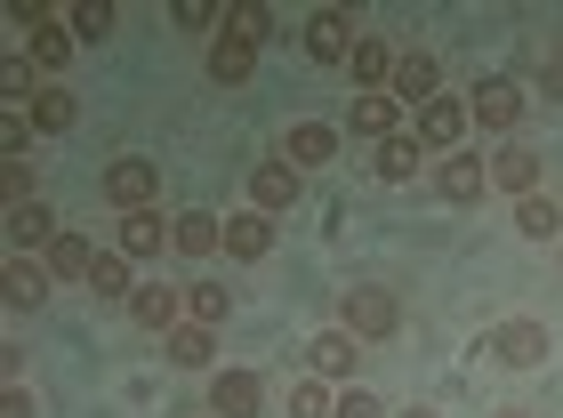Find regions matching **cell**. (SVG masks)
Here are the masks:
<instances>
[{"mask_svg": "<svg viewBox=\"0 0 563 418\" xmlns=\"http://www.w3.org/2000/svg\"><path fill=\"white\" fill-rule=\"evenodd\" d=\"M339 330H354L363 346H378V338H395L402 330V306L387 282H346L339 290Z\"/></svg>", "mask_w": 563, "mask_h": 418, "instance_id": "6da1fadb", "label": "cell"}, {"mask_svg": "<svg viewBox=\"0 0 563 418\" xmlns=\"http://www.w3.org/2000/svg\"><path fill=\"white\" fill-rule=\"evenodd\" d=\"M523 113H531V105H523V89L507 81V73H483V81L467 89V121L483 129V138H499V145L523 129Z\"/></svg>", "mask_w": 563, "mask_h": 418, "instance_id": "7a4b0ae2", "label": "cell"}, {"mask_svg": "<svg viewBox=\"0 0 563 418\" xmlns=\"http://www.w3.org/2000/svg\"><path fill=\"white\" fill-rule=\"evenodd\" d=\"M467 97H427L419 105V113H411V138L427 145V162H443V153H459V145H467Z\"/></svg>", "mask_w": 563, "mask_h": 418, "instance_id": "3957f363", "label": "cell"}, {"mask_svg": "<svg viewBox=\"0 0 563 418\" xmlns=\"http://www.w3.org/2000/svg\"><path fill=\"white\" fill-rule=\"evenodd\" d=\"M106 201H113V218H130V209H162V169H153L145 153H121V162L106 169Z\"/></svg>", "mask_w": 563, "mask_h": 418, "instance_id": "277c9868", "label": "cell"}, {"mask_svg": "<svg viewBox=\"0 0 563 418\" xmlns=\"http://www.w3.org/2000/svg\"><path fill=\"white\" fill-rule=\"evenodd\" d=\"M483 354H492L499 371H540V362H548V322L516 314V322H499L492 338H483Z\"/></svg>", "mask_w": 563, "mask_h": 418, "instance_id": "5b68a950", "label": "cell"}, {"mask_svg": "<svg viewBox=\"0 0 563 418\" xmlns=\"http://www.w3.org/2000/svg\"><path fill=\"white\" fill-rule=\"evenodd\" d=\"M483 194H492V162H483V153H443V162H434V201H451V209H475Z\"/></svg>", "mask_w": 563, "mask_h": 418, "instance_id": "8992f818", "label": "cell"}, {"mask_svg": "<svg viewBox=\"0 0 563 418\" xmlns=\"http://www.w3.org/2000/svg\"><path fill=\"white\" fill-rule=\"evenodd\" d=\"M387 97L402 105V113H419L427 97H443V65H434V48H395V81Z\"/></svg>", "mask_w": 563, "mask_h": 418, "instance_id": "52a82bcc", "label": "cell"}, {"mask_svg": "<svg viewBox=\"0 0 563 418\" xmlns=\"http://www.w3.org/2000/svg\"><path fill=\"white\" fill-rule=\"evenodd\" d=\"M306 371L330 378V386H354V371H363V338H354V330H314V338H306Z\"/></svg>", "mask_w": 563, "mask_h": 418, "instance_id": "ba28073f", "label": "cell"}, {"mask_svg": "<svg viewBox=\"0 0 563 418\" xmlns=\"http://www.w3.org/2000/svg\"><path fill=\"white\" fill-rule=\"evenodd\" d=\"M354 41H363V33H354V16L346 9H314V16H306V65H346L354 57Z\"/></svg>", "mask_w": 563, "mask_h": 418, "instance_id": "9c48e42d", "label": "cell"}, {"mask_svg": "<svg viewBox=\"0 0 563 418\" xmlns=\"http://www.w3.org/2000/svg\"><path fill=\"white\" fill-rule=\"evenodd\" d=\"M169 233H177V218H162V209H130V218H113V250L130 257V266H145V257L169 250Z\"/></svg>", "mask_w": 563, "mask_h": 418, "instance_id": "30bf717a", "label": "cell"}, {"mask_svg": "<svg viewBox=\"0 0 563 418\" xmlns=\"http://www.w3.org/2000/svg\"><path fill=\"white\" fill-rule=\"evenodd\" d=\"M306 201V169H290L274 153V162H258L250 169V209H266V218H282V209H298Z\"/></svg>", "mask_w": 563, "mask_h": 418, "instance_id": "8fae6325", "label": "cell"}, {"mask_svg": "<svg viewBox=\"0 0 563 418\" xmlns=\"http://www.w3.org/2000/svg\"><path fill=\"white\" fill-rule=\"evenodd\" d=\"M0 233H9V257H48V242H57V209L48 201H24V209H9V218H0Z\"/></svg>", "mask_w": 563, "mask_h": 418, "instance_id": "7c38bea8", "label": "cell"}, {"mask_svg": "<svg viewBox=\"0 0 563 418\" xmlns=\"http://www.w3.org/2000/svg\"><path fill=\"white\" fill-rule=\"evenodd\" d=\"M130 322L153 330V338H169L177 322H186V290H177V282H137L130 290Z\"/></svg>", "mask_w": 563, "mask_h": 418, "instance_id": "4fadbf2b", "label": "cell"}, {"mask_svg": "<svg viewBox=\"0 0 563 418\" xmlns=\"http://www.w3.org/2000/svg\"><path fill=\"white\" fill-rule=\"evenodd\" d=\"M402 121H411V113H402V105L387 97V89H371V97H354L346 105V138H363V145H378V138H402Z\"/></svg>", "mask_w": 563, "mask_h": 418, "instance_id": "5bb4252c", "label": "cell"}, {"mask_svg": "<svg viewBox=\"0 0 563 418\" xmlns=\"http://www.w3.org/2000/svg\"><path fill=\"white\" fill-rule=\"evenodd\" d=\"M266 378L258 371H210V418H258Z\"/></svg>", "mask_w": 563, "mask_h": 418, "instance_id": "9a60e30c", "label": "cell"}, {"mask_svg": "<svg viewBox=\"0 0 563 418\" xmlns=\"http://www.w3.org/2000/svg\"><path fill=\"white\" fill-rule=\"evenodd\" d=\"M48 290H57V274H48V257H9L0 266V298H9L16 314H41Z\"/></svg>", "mask_w": 563, "mask_h": 418, "instance_id": "2e32d148", "label": "cell"}, {"mask_svg": "<svg viewBox=\"0 0 563 418\" xmlns=\"http://www.w3.org/2000/svg\"><path fill=\"white\" fill-rule=\"evenodd\" d=\"M339 138H346V129H330V121H290L282 162H290V169H330V162H339Z\"/></svg>", "mask_w": 563, "mask_h": 418, "instance_id": "e0dca14e", "label": "cell"}, {"mask_svg": "<svg viewBox=\"0 0 563 418\" xmlns=\"http://www.w3.org/2000/svg\"><path fill=\"white\" fill-rule=\"evenodd\" d=\"M419 169H434V162H427V145L411 138V129H402V138H378V145H371V177H378V186H411Z\"/></svg>", "mask_w": 563, "mask_h": 418, "instance_id": "ac0fdd59", "label": "cell"}, {"mask_svg": "<svg viewBox=\"0 0 563 418\" xmlns=\"http://www.w3.org/2000/svg\"><path fill=\"white\" fill-rule=\"evenodd\" d=\"M73 48H81V33H73V16H41L33 33H24V57H33L48 81H57V73L73 65Z\"/></svg>", "mask_w": 563, "mask_h": 418, "instance_id": "d6986e66", "label": "cell"}, {"mask_svg": "<svg viewBox=\"0 0 563 418\" xmlns=\"http://www.w3.org/2000/svg\"><path fill=\"white\" fill-rule=\"evenodd\" d=\"M540 169H548V162H540V153H531L523 138H507V145L492 153V186H499L507 201H523V194H540Z\"/></svg>", "mask_w": 563, "mask_h": 418, "instance_id": "ffe728a7", "label": "cell"}, {"mask_svg": "<svg viewBox=\"0 0 563 418\" xmlns=\"http://www.w3.org/2000/svg\"><path fill=\"white\" fill-rule=\"evenodd\" d=\"M225 257H242V266L274 257V218L266 209H234V218H225Z\"/></svg>", "mask_w": 563, "mask_h": 418, "instance_id": "44dd1931", "label": "cell"}, {"mask_svg": "<svg viewBox=\"0 0 563 418\" xmlns=\"http://www.w3.org/2000/svg\"><path fill=\"white\" fill-rule=\"evenodd\" d=\"M346 81L363 89V97H371V89H387V81H395V41L363 33V41H354V57H346Z\"/></svg>", "mask_w": 563, "mask_h": 418, "instance_id": "7402d4cb", "label": "cell"}, {"mask_svg": "<svg viewBox=\"0 0 563 418\" xmlns=\"http://www.w3.org/2000/svg\"><path fill=\"white\" fill-rule=\"evenodd\" d=\"M169 250H177V257H218V250H225V218H210V209H177Z\"/></svg>", "mask_w": 563, "mask_h": 418, "instance_id": "603a6c76", "label": "cell"}, {"mask_svg": "<svg viewBox=\"0 0 563 418\" xmlns=\"http://www.w3.org/2000/svg\"><path fill=\"white\" fill-rule=\"evenodd\" d=\"M24 121H33V129H41V138H65V129H73V121H81V97H73L65 81H48V89H41L33 105H24Z\"/></svg>", "mask_w": 563, "mask_h": 418, "instance_id": "cb8c5ba5", "label": "cell"}, {"mask_svg": "<svg viewBox=\"0 0 563 418\" xmlns=\"http://www.w3.org/2000/svg\"><path fill=\"white\" fill-rule=\"evenodd\" d=\"M162 354L177 362V371H210V362H218V330H201V322H177V330L162 338Z\"/></svg>", "mask_w": 563, "mask_h": 418, "instance_id": "d4e9b609", "label": "cell"}, {"mask_svg": "<svg viewBox=\"0 0 563 418\" xmlns=\"http://www.w3.org/2000/svg\"><path fill=\"white\" fill-rule=\"evenodd\" d=\"M516 233L523 242H563V201L555 194H523L516 201Z\"/></svg>", "mask_w": 563, "mask_h": 418, "instance_id": "484cf974", "label": "cell"}, {"mask_svg": "<svg viewBox=\"0 0 563 418\" xmlns=\"http://www.w3.org/2000/svg\"><path fill=\"white\" fill-rule=\"evenodd\" d=\"M250 65H258V48H250V41H234V33L210 41V81H218V89H242Z\"/></svg>", "mask_w": 563, "mask_h": 418, "instance_id": "4316f807", "label": "cell"}, {"mask_svg": "<svg viewBox=\"0 0 563 418\" xmlns=\"http://www.w3.org/2000/svg\"><path fill=\"white\" fill-rule=\"evenodd\" d=\"M89 290L97 298H121V306H130V290H137V266H130V257H121V250H97V266H89Z\"/></svg>", "mask_w": 563, "mask_h": 418, "instance_id": "83f0119b", "label": "cell"}, {"mask_svg": "<svg viewBox=\"0 0 563 418\" xmlns=\"http://www.w3.org/2000/svg\"><path fill=\"white\" fill-rule=\"evenodd\" d=\"M89 266H97L89 233H57V242H48V274H57V282H89Z\"/></svg>", "mask_w": 563, "mask_h": 418, "instance_id": "f1b7e54d", "label": "cell"}, {"mask_svg": "<svg viewBox=\"0 0 563 418\" xmlns=\"http://www.w3.org/2000/svg\"><path fill=\"white\" fill-rule=\"evenodd\" d=\"M186 322L225 330V322H234V290H225V282H194V290H186Z\"/></svg>", "mask_w": 563, "mask_h": 418, "instance_id": "f546056e", "label": "cell"}, {"mask_svg": "<svg viewBox=\"0 0 563 418\" xmlns=\"http://www.w3.org/2000/svg\"><path fill=\"white\" fill-rule=\"evenodd\" d=\"M41 89H48V73L24 57V48H9V57H0V97H9V105H33Z\"/></svg>", "mask_w": 563, "mask_h": 418, "instance_id": "4dcf8cb0", "label": "cell"}, {"mask_svg": "<svg viewBox=\"0 0 563 418\" xmlns=\"http://www.w3.org/2000/svg\"><path fill=\"white\" fill-rule=\"evenodd\" d=\"M290 418H339V386H330V378H314V371H306V378L290 386Z\"/></svg>", "mask_w": 563, "mask_h": 418, "instance_id": "1f68e13d", "label": "cell"}, {"mask_svg": "<svg viewBox=\"0 0 563 418\" xmlns=\"http://www.w3.org/2000/svg\"><path fill=\"white\" fill-rule=\"evenodd\" d=\"M225 33L258 48V41H274V9H266V0H234V9H225Z\"/></svg>", "mask_w": 563, "mask_h": 418, "instance_id": "d6a6232c", "label": "cell"}, {"mask_svg": "<svg viewBox=\"0 0 563 418\" xmlns=\"http://www.w3.org/2000/svg\"><path fill=\"white\" fill-rule=\"evenodd\" d=\"M73 33H81V41H113L121 9H113V0H81V9H73Z\"/></svg>", "mask_w": 563, "mask_h": 418, "instance_id": "836d02e7", "label": "cell"}, {"mask_svg": "<svg viewBox=\"0 0 563 418\" xmlns=\"http://www.w3.org/2000/svg\"><path fill=\"white\" fill-rule=\"evenodd\" d=\"M169 24H177V33H225V9H210V0H177Z\"/></svg>", "mask_w": 563, "mask_h": 418, "instance_id": "e575fe53", "label": "cell"}, {"mask_svg": "<svg viewBox=\"0 0 563 418\" xmlns=\"http://www.w3.org/2000/svg\"><path fill=\"white\" fill-rule=\"evenodd\" d=\"M0 201H9V209L41 201V194H33V169H24V162H0Z\"/></svg>", "mask_w": 563, "mask_h": 418, "instance_id": "d590c367", "label": "cell"}, {"mask_svg": "<svg viewBox=\"0 0 563 418\" xmlns=\"http://www.w3.org/2000/svg\"><path fill=\"white\" fill-rule=\"evenodd\" d=\"M339 418H395V410L378 403L371 386H339Z\"/></svg>", "mask_w": 563, "mask_h": 418, "instance_id": "8d00e7d4", "label": "cell"}, {"mask_svg": "<svg viewBox=\"0 0 563 418\" xmlns=\"http://www.w3.org/2000/svg\"><path fill=\"white\" fill-rule=\"evenodd\" d=\"M41 129L24 121V113H0V153H9V162H24V145H33Z\"/></svg>", "mask_w": 563, "mask_h": 418, "instance_id": "74e56055", "label": "cell"}, {"mask_svg": "<svg viewBox=\"0 0 563 418\" xmlns=\"http://www.w3.org/2000/svg\"><path fill=\"white\" fill-rule=\"evenodd\" d=\"M24 371H33V346H24V338H9V346H0V378L24 386Z\"/></svg>", "mask_w": 563, "mask_h": 418, "instance_id": "f35d334b", "label": "cell"}, {"mask_svg": "<svg viewBox=\"0 0 563 418\" xmlns=\"http://www.w3.org/2000/svg\"><path fill=\"white\" fill-rule=\"evenodd\" d=\"M540 97H548V105H563V41L540 57Z\"/></svg>", "mask_w": 563, "mask_h": 418, "instance_id": "ab89813d", "label": "cell"}, {"mask_svg": "<svg viewBox=\"0 0 563 418\" xmlns=\"http://www.w3.org/2000/svg\"><path fill=\"white\" fill-rule=\"evenodd\" d=\"M0 418H41V403L24 395V386H9V403H0Z\"/></svg>", "mask_w": 563, "mask_h": 418, "instance_id": "60d3db41", "label": "cell"}, {"mask_svg": "<svg viewBox=\"0 0 563 418\" xmlns=\"http://www.w3.org/2000/svg\"><path fill=\"white\" fill-rule=\"evenodd\" d=\"M395 418H434V403H411V410H395Z\"/></svg>", "mask_w": 563, "mask_h": 418, "instance_id": "b9f144b4", "label": "cell"}, {"mask_svg": "<svg viewBox=\"0 0 563 418\" xmlns=\"http://www.w3.org/2000/svg\"><path fill=\"white\" fill-rule=\"evenodd\" d=\"M492 418H531V410H492Z\"/></svg>", "mask_w": 563, "mask_h": 418, "instance_id": "7bdbcfd3", "label": "cell"}, {"mask_svg": "<svg viewBox=\"0 0 563 418\" xmlns=\"http://www.w3.org/2000/svg\"><path fill=\"white\" fill-rule=\"evenodd\" d=\"M201 418H210V410H201Z\"/></svg>", "mask_w": 563, "mask_h": 418, "instance_id": "ee69618b", "label": "cell"}, {"mask_svg": "<svg viewBox=\"0 0 563 418\" xmlns=\"http://www.w3.org/2000/svg\"><path fill=\"white\" fill-rule=\"evenodd\" d=\"M555 250H563V242H555Z\"/></svg>", "mask_w": 563, "mask_h": 418, "instance_id": "f6af8a7d", "label": "cell"}]
</instances>
